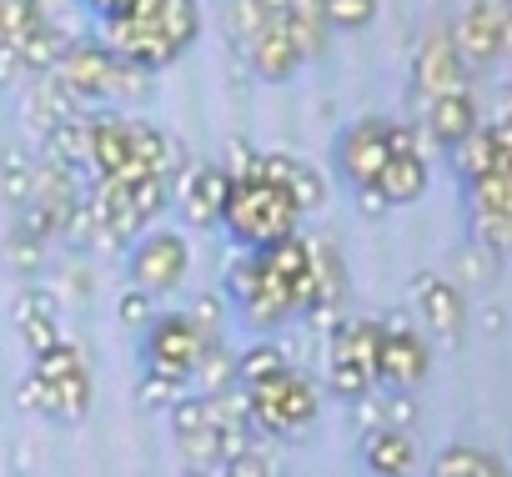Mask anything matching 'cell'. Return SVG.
Listing matches in <instances>:
<instances>
[{
    "label": "cell",
    "instance_id": "cell-1",
    "mask_svg": "<svg viewBox=\"0 0 512 477\" xmlns=\"http://www.w3.org/2000/svg\"><path fill=\"white\" fill-rule=\"evenodd\" d=\"M96 26L121 61L156 76L171 61H181L201 36V6L196 0H121V11Z\"/></svg>",
    "mask_w": 512,
    "mask_h": 477
},
{
    "label": "cell",
    "instance_id": "cell-2",
    "mask_svg": "<svg viewBox=\"0 0 512 477\" xmlns=\"http://www.w3.org/2000/svg\"><path fill=\"white\" fill-rule=\"evenodd\" d=\"M302 216L307 211L297 206V196L282 181H272L262 171H246V176H231L216 226L231 236L241 252H267V247L287 242V236H297Z\"/></svg>",
    "mask_w": 512,
    "mask_h": 477
},
{
    "label": "cell",
    "instance_id": "cell-3",
    "mask_svg": "<svg viewBox=\"0 0 512 477\" xmlns=\"http://www.w3.org/2000/svg\"><path fill=\"white\" fill-rule=\"evenodd\" d=\"M51 76L66 86V96H71L81 111H86V106H136V101H146V91H151V71L121 61L101 36H76V41L61 51V61H56Z\"/></svg>",
    "mask_w": 512,
    "mask_h": 477
},
{
    "label": "cell",
    "instance_id": "cell-4",
    "mask_svg": "<svg viewBox=\"0 0 512 477\" xmlns=\"http://www.w3.org/2000/svg\"><path fill=\"white\" fill-rule=\"evenodd\" d=\"M241 397H246V417H251V432H267V437H297V432H307L312 422H317V402H322V392H317V382L312 377H302L297 367H287V372H277V377H267V382H256V387H241Z\"/></svg>",
    "mask_w": 512,
    "mask_h": 477
},
{
    "label": "cell",
    "instance_id": "cell-5",
    "mask_svg": "<svg viewBox=\"0 0 512 477\" xmlns=\"http://www.w3.org/2000/svg\"><path fill=\"white\" fill-rule=\"evenodd\" d=\"M417 146V131L407 126H392L382 116H367V121H352L337 146H332V161H337V176L347 191H362V186H377L382 166L392 161V151H407Z\"/></svg>",
    "mask_w": 512,
    "mask_h": 477
},
{
    "label": "cell",
    "instance_id": "cell-6",
    "mask_svg": "<svg viewBox=\"0 0 512 477\" xmlns=\"http://www.w3.org/2000/svg\"><path fill=\"white\" fill-rule=\"evenodd\" d=\"M377 342H382V322H372V317L332 327V337H327V387L337 397L357 402L377 387Z\"/></svg>",
    "mask_w": 512,
    "mask_h": 477
},
{
    "label": "cell",
    "instance_id": "cell-7",
    "mask_svg": "<svg viewBox=\"0 0 512 477\" xmlns=\"http://www.w3.org/2000/svg\"><path fill=\"white\" fill-rule=\"evenodd\" d=\"M186 272H191V247H186L181 231H156V226H146L136 242H131V252H126V277H131V287H141V292H151V297H171V292L186 282Z\"/></svg>",
    "mask_w": 512,
    "mask_h": 477
},
{
    "label": "cell",
    "instance_id": "cell-8",
    "mask_svg": "<svg viewBox=\"0 0 512 477\" xmlns=\"http://www.w3.org/2000/svg\"><path fill=\"white\" fill-rule=\"evenodd\" d=\"M216 337H206L186 312H166V317H151L146 322V337H141V362L146 372H161V377H176L191 387V372L201 362V352L211 347Z\"/></svg>",
    "mask_w": 512,
    "mask_h": 477
},
{
    "label": "cell",
    "instance_id": "cell-9",
    "mask_svg": "<svg viewBox=\"0 0 512 477\" xmlns=\"http://www.w3.org/2000/svg\"><path fill=\"white\" fill-rule=\"evenodd\" d=\"M31 372L41 377V382H51V392H56V422H86V412H91V367H86V357H81V347L76 342H56L51 352H41V357H31Z\"/></svg>",
    "mask_w": 512,
    "mask_h": 477
},
{
    "label": "cell",
    "instance_id": "cell-10",
    "mask_svg": "<svg viewBox=\"0 0 512 477\" xmlns=\"http://www.w3.org/2000/svg\"><path fill=\"white\" fill-rule=\"evenodd\" d=\"M432 367V352L427 342L402 322V317H387L382 322V342H377V382H387L392 392H412Z\"/></svg>",
    "mask_w": 512,
    "mask_h": 477
},
{
    "label": "cell",
    "instance_id": "cell-11",
    "mask_svg": "<svg viewBox=\"0 0 512 477\" xmlns=\"http://www.w3.org/2000/svg\"><path fill=\"white\" fill-rule=\"evenodd\" d=\"M231 171L221 161H191L181 166V176L171 181V201L181 206V216L191 226H216L221 221V201H226Z\"/></svg>",
    "mask_w": 512,
    "mask_h": 477
},
{
    "label": "cell",
    "instance_id": "cell-12",
    "mask_svg": "<svg viewBox=\"0 0 512 477\" xmlns=\"http://www.w3.org/2000/svg\"><path fill=\"white\" fill-rule=\"evenodd\" d=\"M497 6H502V0H477V6H467V11L452 21V31H447V41L457 46V56H462L467 71H487V66L502 56Z\"/></svg>",
    "mask_w": 512,
    "mask_h": 477
},
{
    "label": "cell",
    "instance_id": "cell-13",
    "mask_svg": "<svg viewBox=\"0 0 512 477\" xmlns=\"http://www.w3.org/2000/svg\"><path fill=\"white\" fill-rule=\"evenodd\" d=\"M241 61H246V71L256 76V81H272V86H282V81H292L307 61H302V51H297V41L287 36V26L282 21H272L267 31H256L246 46H241Z\"/></svg>",
    "mask_w": 512,
    "mask_h": 477
},
{
    "label": "cell",
    "instance_id": "cell-14",
    "mask_svg": "<svg viewBox=\"0 0 512 477\" xmlns=\"http://www.w3.org/2000/svg\"><path fill=\"white\" fill-rule=\"evenodd\" d=\"M412 81L427 96H442V91H467V66L457 56V46L447 41V31H432L422 46H417V61H412Z\"/></svg>",
    "mask_w": 512,
    "mask_h": 477
},
{
    "label": "cell",
    "instance_id": "cell-15",
    "mask_svg": "<svg viewBox=\"0 0 512 477\" xmlns=\"http://www.w3.org/2000/svg\"><path fill=\"white\" fill-rule=\"evenodd\" d=\"M412 292H417V312H422V322H427L442 342H457V337H462V322H467V302H462V292H457L452 282L432 277V272H422V277L412 282Z\"/></svg>",
    "mask_w": 512,
    "mask_h": 477
},
{
    "label": "cell",
    "instance_id": "cell-16",
    "mask_svg": "<svg viewBox=\"0 0 512 477\" xmlns=\"http://www.w3.org/2000/svg\"><path fill=\"white\" fill-rule=\"evenodd\" d=\"M422 126L437 146H457L472 126H477V101L472 91H442V96H427V111H422Z\"/></svg>",
    "mask_w": 512,
    "mask_h": 477
},
{
    "label": "cell",
    "instance_id": "cell-17",
    "mask_svg": "<svg viewBox=\"0 0 512 477\" xmlns=\"http://www.w3.org/2000/svg\"><path fill=\"white\" fill-rule=\"evenodd\" d=\"M362 462L377 472V477H407L412 462H417V447L402 427H372L362 437Z\"/></svg>",
    "mask_w": 512,
    "mask_h": 477
},
{
    "label": "cell",
    "instance_id": "cell-18",
    "mask_svg": "<svg viewBox=\"0 0 512 477\" xmlns=\"http://www.w3.org/2000/svg\"><path fill=\"white\" fill-rule=\"evenodd\" d=\"M377 191H382L387 206H407V201H417V196L427 191V161H422V151H417V146L392 151V161H387L382 176H377Z\"/></svg>",
    "mask_w": 512,
    "mask_h": 477
},
{
    "label": "cell",
    "instance_id": "cell-19",
    "mask_svg": "<svg viewBox=\"0 0 512 477\" xmlns=\"http://www.w3.org/2000/svg\"><path fill=\"white\" fill-rule=\"evenodd\" d=\"M256 171L262 176H272V181H282L292 196H297V206L302 211H317L322 206V196H327V186H322V176H317V166H307V161H297V156H256Z\"/></svg>",
    "mask_w": 512,
    "mask_h": 477
},
{
    "label": "cell",
    "instance_id": "cell-20",
    "mask_svg": "<svg viewBox=\"0 0 512 477\" xmlns=\"http://www.w3.org/2000/svg\"><path fill=\"white\" fill-rule=\"evenodd\" d=\"M16 332H21V342H26L31 357H41L56 342H66L61 327H56V317H51V297L46 292H21L16 297Z\"/></svg>",
    "mask_w": 512,
    "mask_h": 477
},
{
    "label": "cell",
    "instance_id": "cell-21",
    "mask_svg": "<svg viewBox=\"0 0 512 477\" xmlns=\"http://www.w3.org/2000/svg\"><path fill=\"white\" fill-rule=\"evenodd\" d=\"M282 26L287 36L297 41L302 61H317L332 41V26H327V11H322V0H287V11H282Z\"/></svg>",
    "mask_w": 512,
    "mask_h": 477
},
{
    "label": "cell",
    "instance_id": "cell-22",
    "mask_svg": "<svg viewBox=\"0 0 512 477\" xmlns=\"http://www.w3.org/2000/svg\"><path fill=\"white\" fill-rule=\"evenodd\" d=\"M21 111H26L31 131H41V136H46L51 126H61L66 116H76L81 106H76V101L66 96V86H61V81L46 71V76H36V86L26 91V106H21Z\"/></svg>",
    "mask_w": 512,
    "mask_h": 477
},
{
    "label": "cell",
    "instance_id": "cell-23",
    "mask_svg": "<svg viewBox=\"0 0 512 477\" xmlns=\"http://www.w3.org/2000/svg\"><path fill=\"white\" fill-rule=\"evenodd\" d=\"M272 21H282L272 6H267V0H226V6H221V31H226V41L241 51L256 31H267Z\"/></svg>",
    "mask_w": 512,
    "mask_h": 477
},
{
    "label": "cell",
    "instance_id": "cell-24",
    "mask_svg": "<svg viewBox=\"0 0 512 477\" xmlns=\"http://www.w3.org/2000/svg\"><path fill=\"white\" fill-rule=\"evenodd\" d=\"M452 151V171L462 176V181H477V176H487V171H497V146H492V131L487 126H472L457 146H447Z\"/></svg>",
    "mask_w": 512,
    "mask_h": 477
},
{
    "label": "cell",
    "instance_id": "cell-25",
    "mask_svg": "<svg viewBox=\"0 0 512 477\" xmlns=\"http://www.w3.org/2000/svg\"><path fill=\"white\" fill-rule=\"evenodd\" d=\"M432 477H507V467L492 457V452H482V447H442L437 452V462H432Z\"/></svg>",
    "mask_w": 512,
    "mask_h": 477
},
{
    "label": "cell",
    "instance_id": "cell-26",
    "mask_svg": "<svg viewBox=\"0 0 512 477\" xmlns=\"http://www.w3.org/2000/svg\"><path fill=\"white\" fill-rule=\"evenodd\" d=\"M191 392H236V357L221 347V342H211L206 352H201V362H196V372H191Z\"/></svg>",
    "mask_w": 512,
    "mask_h": 477
},
{
    "label": "cell",
    "instance_id": "cell-27",
    "mask_svg": "<svg viewBox=\"0 0 512 477\" xmlns=\"http://www.w3.org/2000/svg\"><path fill=\"white\" fill-rule=\"evenodd\" d=\"M287 352L277 342H251L241 357H236V387H256V382H267L277 372H287Z\"/></svg>",
    "mask_w": 512,
    "mask_h": 477
},
{
    "label": "cell",
    "instance_id": "cell-28",
    "mask_svg": "<svg viewBox=\"0 0 512 477\" xmlns=\"http://www.w3.org/2000/svg\"><path fill=\"white\" fill-rule=\"evenodd\" d=\"M0 191H6L11 206H26L31 191H36V161L21 146H11L6 156H0Z\"/></svg>",
    "mask_w": 512,
    "mask_h": 477
},
{
    "label": "cell",
    "instance_id": "cell-29",
    "mask_svg": "<svg viewBox=\"0 0 512 477\" xmlns=\"http://www.w3.org/2000/svg\"><path fill=\"white\" fill-rule=\"evenodd\" d=\"M41 26L36 6L31 0H0V46L6 51H21V41Z\"/></svg>",
    "mask_w": 512,
    "mask_h": 477
},
{
    "label": "cell",
    "instance_id": "cell-30",
    "mask_svg": "<svg viewBox=\"0 0 512 477\" xmlns=\"http://www.w3.org/2000/svg\"><path fill=\"white\" fill-rule=\"evenodd\" d=\"M332 31H367L377 21V0H322Z\"/></svg>",
    "mask_w": 512,
    "mask_h": 477
},
{
    "label": "cell",
    "instance_id": "cell-31",
    "mask_svg": "<svg viewBox=\"0 0 512 477\" xmlns=\"http://www.w3.org/2000/svg\"><path fill=\"white\" fill-rule=\"evenodd\" d=\"M186 392H191L186 382L161 377V372H146V377H141V387H136V402H141V407H151V412H156V407H161V412H171Z\"/></svg>",
    "mask_w": 512,
    "mask_h": 477
},
{
    "label": "cell",
    "instance_id": "cell-32",
    "mask_svg": "<svg viewBox=\"0 0 512 477\" xmlns=\"http://www.w3.org/2000/svg\"><path fill=\"white\" fill-rule=\"evenodd\" d=\"M36 6V16L51 26V31H61L66 41H76L81 31H76V16H81V0H31Z\"/></svg>",
    "mask_w": 512,
    "mask_h": 477
},
{
    "label": "cell",
    "instance_id": "cell-33",
    "mask_svg": "<svg viewBox=\"0 0 512 477\" xmlns=\"http://www.w3.org/2000/svg\"><path fill=\"white\" fill-rule=\"evenodd\" d=\"M16 402H21L26 412H36V417H51V422H56V392H51V382H41L36 372H26V377H21Z\"/></svg>",
    "mask_w": 512,
    "mask_h": 477
},
{
    "label": "cell",
    "instance_id": "cell-34",
    "mask_svg": "<svg viewBox=\"0 0 512 477\" xmlns=\"http://www.w3.org/2000/svg\"><path fill=\"white\" fill-rule=\"evenodd\" d=\"M206 477H272V462L256 452V447H246L241 457H231L226 467H216V472H206Z\"/></svg>",
    "mask_w": 512,
    "mask_h": 477
},
{
    "label": "cell",
    "instance_id": "cell-35",
    "mask_svg": "<svg viewBox=\"0 0 512 477\" xmlns=\"http://www.w3.org/2000/svg\"><path fill=\"white\" fill-rule=\"evenodd\" d=\"M151 317H156V297H151V292H141V287H131V292L121 297V322L146 327Z\"/></svg>",
    "mask_w": 512,
    "mask_h": 477
},
{
    "label": "cell",
    "instance_id": "cell-36",
    "mask_svg": "<svg viewBox=\"0 0 512 477\" xmlns=\"http://www.w3.org/2000/svg\"><path fill=\"white\" fill-rule=\"evenodd\" d=\"M417 422V402L407 397V392H392V402H382V427H412Z\"/></svg>",
    "mask_w": 512,
    "mask_h": 477
},
{
    "label": "cell",
    "instance_id": "cell-37",
    "mask_svg": "<svg viewBox=\"0 0 512 477\" xmlns=\"http://www.w3.org/2000/svg\"><path fill=\"white\" fill-rule=\"evenodd\" d=\"M231 176H246V171H256V151L236 136V141H226V161H221Z\"/></svg>",
    "mask_w": 512,
    "mask_h": 477
},
{
    "label": "cell",
    "instance_id": "cell-38",
    "mask_svg": "<svg viewBox=\"0 0 512 477\" xmlns=\"http://www.w3.org/2000/svg\"><path fill=\"white\" fill-rule=\"evenodd\" d=\"M186 317H191V322H196L206 337H216V332H221V302H216V297H201V302H196Z\"/></svg>",
    "mask_w": 512,
    "mask_h": 477
},
{
    "label": "cell",
    "instance_id": "cell-39",
    "mask_svg": "<svg viewBox=\"0 0 512 477\" xmlns=\"http://www.w3.org/2000/svg\"><path fill=\"white\" fill-rule=\"evenodd\" d=\"M21 81H26V66H21V56L0 46V91H21Z\"/></svg>",
    "mask_w": 512,
    "mask_h": 477
},
{
    "label": "cell",
    "instance_id": "cell-40",
    "mask_svg": "<svg viewBox=\"0 0 512 477\" xmlns=\"http://www.w3.org/2000/svg\"><path fill=\"white\" fill-rule=\"evenodd\" d=\"M81 11H86V16H96V21H106V16H116V11H121V0H81Z\"/></svg>",
    "mask_w": 512,
    "mask_h": 477
},
{
    "label": "cell",
    "instance_id": "cell-41",
    "mask_svg": "<svg viewBox=\"0 0 512 477\" xmlns=\"http://www.w3.org/2000/svg\"><path fill=\"white\" fill-rule=\"evenodd\" d=\"M186 477H206V472H186Z\"/></svg>",
    "mask_w": 512,
    "mask_h": 477
}]
</instances>
